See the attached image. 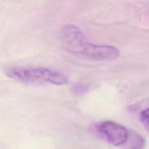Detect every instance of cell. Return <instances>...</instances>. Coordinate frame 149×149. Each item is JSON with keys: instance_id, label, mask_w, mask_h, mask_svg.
<instances>
[{"instance_id": "6da1fadb", "label": "cell", "mask_w": 149, "mask_h": 149, "mask_svg": "<svg viewBox=\"0 0 149 149\" xmlns=\"http://www.w3.org/2000/svg\"><path fill=\"white\" fill-rule=\"evenodd\" d=\"M61 40L67 51L91 61L113 60L120 54L119 49L113 46L88 42L83 31L73 24L66 25L62 29Z\"/></svg>"}, {"instance_id": "7a4b0ae2", "label": "cell", "mask_w": 149, "mask_h": 149, "mask_svg": "<svg viewBox=\"0 0 149 149\" xmlns=\"http://www.w3.org/2000/svg\"><path fill=\"white\" fill-rule=\"evenodd\" d=\"M8 77L27 83H48L63 85L68 83V77L62 72L44 67L13 66L5 69Z\"/></svg>"}, {"instance_id": "3957f363", "label": "cell", "mask_w": 149, "mask_h": 149, "mask_svg": "<svg viewBox=\"0 0 149 149\" xmlns=\"http://www.w3.org/2000/svg\"><path fill=\"white\" fill-rule=\"evenodd\" d=\"M95 130L110 144L122 146L128 136V130L122 125L111 120H104L97 123Z\"/></svg>"}, {"instance_id": "277c9868", "label": "cell", "mask_w": 149, "mask_h": 149, "mask_svg": "<svg viewBox=\"0 0 149 149\" xmlns=\"http://www.w3.org/2000/svg\"><path fill=\"white\" fill-rule=\"evenodd\" d=\"M145 146L144 139L139 133L128 130V136L122 145L124 149H143Z\"/></svg>"}, {"instance_id": "5b68a950", "label": "cell", "mask_w": 149, "mask_h": 149, "mask_svg": "<svg viewBox=\"0 0 149 149\" xmlns=\"http://www.w3.org/2000/svg\"><path fill=\"white\" fill-rule=\"evenodd\" d=\"M89 90V86L86 84L78 83L73 84L71 87V91L75 95H81L87 93Z\"/></svg>"}, {"instance_id": "8992f818", "label": "cell", "mask_w": 149, "mask_h": 149, "mask_svg": "<svg viewBox=\"0 0 149 149\" xmlns=\"http://www.w3.org/2000/svg\"><path fill=\"white\" fill-rule=\"evenodd\" d=\"M139 119L146 130L149 132V108L141 112L139 115Z\"/></svg>"}]
</instances>
